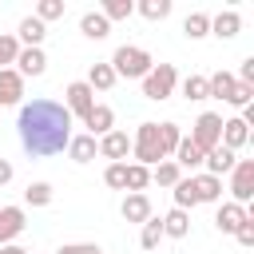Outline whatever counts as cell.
Wrapping results in <instances>:
<instances>
[{"instance_id":"836d02e7","label":"cell","mask_w":254,"mask_h":254,"mask_svg":"<svg viewBox=\"0 0 254 254\" xmlns=\"http://www.w3.org/2000/svg\"><path fill=\"white\" fill-rule=\"evenodd\" d=\"M159 238H163V222L151 214V218L143 222V234H139V242H143V250H155V246H159Z\"/></svg>"},{"instance_id":"ab89813d","label":"cell","mask_w":254,"mask_h":254,"mask_svg":"<svg viewBox=\"0 0 254 254\" xmlns=\"http://www.w3.org/2000/svg\"><path fill=\"white\" fill-rule=\"evenodd\" d=\"M234 238H238V246H242V250H250V246H254V218H246V222L234 230Z\"/></svg>"},{"instance_id":"8d00e7d4","label":"cell","mask_w":254,"mask_h":254,"mask_svg":"<svg viewBox=\"0 0 254 254\" xmlns=\"http://www.w3.org/2000/svg\"><path fill=\"white\" fill-rule=\"evenodd\" d=\"M103 183H107L111 190H127V163H111V167L103 171Z\"/></svg>"},{"instance_id":"484cf974","label":"cell","mask_w":254,"mask_h":254,"mask_svg":"<svg viewBox=\"0 0 254 254\" xmlns=\"http://www.w3.org/2000/svg\"><path fill=\"white\" fill-rule=\"evenodd\" d=\"M91 91H107L111 83H115V71H111V64H91V71H87V79H83Z\"/></svg>"},{"instance_id":"7a4b0ae2","label":"cell","mask_w":254,"mask_h":254,"mask_svg":"<svg viewBox=\"0 0 254 254\" xmlns=\"http://www.w3.org/2000/svg\"><path fill=\"white\" fill-rule=\"evenodd\" d=\"M151 67H155L151 52H143V48H135V44H123V48H115V56H111V71H115V79H119V75H127V79H143Z\"/></svg>"},{"instance_id":"52a82bcc","label":"cell","mask_w":254,"mask_h":254,"mask_svg":"<svg viewBox=\"0 0 254 254\" xmlns=\"http://www.w3.org/2000/svg\"><path fill=\"white\" fill-rule=\"evenodd\" d=\"M64 107H67V115H87L91 107H95V91L83 83V79H75V83H67L64 87Z\"/></svg>"},{"instance_id":"d6a6232c","label":"cell","mask_w":254,"mask_h":254,"mask_svg":"<svg viewBox=\"0 0 254 254\" xmlns=\"http://www.w3.org/2000/svg\"><path fill=\"white\" fill-rule=\"evenodd\" d=\"M175 206H179V210H190V206H198L190 179H179V183H175Z\"/></svg>"},{"instance_id":"3957f363","label":"cell","mask_w":254,"mask_h":254,"mask_svg":"<svg viewBox=\"0 0 254 254\" xmlns=\"http://www.w3.org/2000/svg\"><path fill=\"white\" fill-rule=\"evenodd\" d=\"M131 151H135V163L139 167H159L163 163V147H159V123H139L135 139H131Z\"/></svg>"},{"instance_id":"d6986e66","label":"cell","mask_w":254,"mask_h":254,"mask_svg":"<svg viewBox=\"0 0 254 254\" xmlns=\"http://www.w3.org/2000/svg\"><path fill=\"white\" fill-rule=\"evenodd\" d=\"M190 187H194V198L198 202H218L222 198V179H214V175H194Z\"/></svg>"},{"instance_id":"d4e9b609","label":"cell","mask_w":254,"mask_h":254,"mask_svg":"<svg viewBox=\"0 0 254 254\" xmlns=\"http://www.w3.org/2000/svg\"><path fill=\"white\" fill-rule=\"evenodd\" d=\"M183 36H187V40H202V36H210V16H206V12H190V16L183 20Z\"/></svg>"},{"instance_id":"ee69618b","label":"cell","mask_w":254,"mask_h":254,"mask_svg":"<svg viewBox=\"0 0 254 254\" xmlns=\"http://www.w3.org/2000/svg\"><path fill=\"white\" fill-rule=\"evenodd\" d=\"M0 254H28L24 246H16V242H8V246H0Z\"/></svg>"},{"instance_id":"30bf717a","label":"cell","mask_w":254,"mask_h":254,"mask_svg":"<svg viewBox=\"0 0 254 254\" xmlns=\"http://www.w3.org/2000/svg\"><path fill=\"white\" fill-rule=\"evenodd\" d=\"M99 155L111 159V163H127V155H131V139H127L123 131H107V135L99 139Z\"/></svg>"},{"instance_id":"6da1fadb","label":"cell","mask_w":254,"mask_h":254,"mask_svg":"<svg viewBox=\"0 0 254 254\" xmlns=\"http://www.w3.org/2000/svg\"><path fill=\"white\" fill-rule=\"evenodd\" d=\"M16 131L28 155H60L71 139V115L56 99H32L20 107Z\"/></svg>"},{"instance_id":"60d3db41","label":"cell","mask_w":254,"mask_h":254,"mask_svg":"<svg viewBox=\"0 0 254 254\" xmlns=\"http://www.w3.org/2000/svg\"><path fill=\"white\" fill-rule=\"evenodd\" d=\"M60 254H103L95 242H67V246H60Z\"/></svg>"},{"instance_id":"83f0119b","label":"cell","mask_w":254,"mask_h":254,"mask_svg":"<svg viewBox=\"0 0 254 254\" xmlns=\"http://www.w3.org/2000/svg\"><path fill=\"white\" fill-rule=\"evenodd\" d=\"M131 12H135L131 0H103V8H99V16H103L107 24H111V20H127Z\"/></svg>"},{"instance_id":"7bdbcfd3","label":"cell","mask_w":254,"mask_h":254,"mask_svg":"<svg viewBox=\"0 0 254 254\" xmlns=\"http://www.w3.org/2000/svg\"><path fill=\"white\" fill-rule=\"evenodd\" d=\"M12 175H16V171H12V163H8V159H0V187H8V183H12Z\"/></svg>"},{"instance_id":"f1b7e54d","label":"cell","mask_w":254,"mask_h":254,"mask_svg":"<svg viewBox=\"0 0 254 254\" xmlns=\"http://www.w3.org/2000/svg\"><path fill=\"white\" fill-rule=\"evenodd\" d=\"M179 139H183L179 123H159V147H163V159H167V155H175Z\"/></svg>"},{"instance_id":"4316f807","label":"cell","mask_w":254,"mask_h":254,"mask_svg":"<svg viewBox=\"0 0 254 254\" xmlns=\"http://www.w3.org/2000/svg\"><path fill=\"white\" fill-rule=\"evenodd\" d=\"M135 12H139L143 20H167V16H171V0H139Z\"/></svg>"},{"instance_id":"7402d4cb","label":"cell","mask_w":254,"mask_h":254,"mask_svg":"<svg viewBox=\"0 0 254 254\" xmlns=\"http://www.w3.org/2000/svg\"><path fill=\"white\" fill-rule=\"evenodd\" d=\"M79 32H83L87 40H107V36H111V24H107L99 12H83V20H79Z\"/></svg>"},{"instance_id":"5b68a950","label":"cell","mask_w":254,"mask_h":254,"mask_svg":"<svg viewBox=\"0 0 254 254\" xmlns=\"http://www.w3.org/2000/svg\"><path fill=\"white\" fill-rule=\"evenodd\" d=\"M202 155L206 151H214L218 147V139H222V115H214V111H202L198 119H194V127H190V135H187Z\"/></svg>"},{"instance_id":"277c9868","label":"cell","mask_w":254,"mask_h":254,"mask_svg":"<svg viewBox=\"0 0 254 254\" xmlns=\"http://www.w3.org/2000/svg\"><path fill=\"white\" fill-rule=\"evenodd\" d=\"M175 83H179V71H175V64H155L147 75H143V95L147 99H167L171 91H175Z\"/></svg>"},{"instance_id":"74e56055","label":"cell","mask_w":254,"mask_h":254,"mask_svg":"<svg viewBox=\"0 0 254 254\" xmlns=\"http://www.w3.org/2000/svg\"><path fill=\"white\" fill-rule=\"evenodd\" d=\"M16 56H20V40L16 36H0V67L16 64Z\"/></svg>"},{"instance_id":"b9f144b4","label":"cell","mask_w":254,"mask_h":254,"mask_svg":"<svg viewBox=\"0 0 254 254\" xmlns=\"http://www.w3.org/2000/svg\"><path fill=\"white\" fill-rule=\"evenodd\" d=\"M238 83H254V56H246L242 60V67H238V75H234Z\"/></svg>"},{"instance_id":"e575fe53","label":"cell","mask_w":254,"mask_h":254,"mask_svg":"<svg viewBox=\"0 0 254 254\" xmlns=\"http://www.w3.org/2000/svg\"><path fill=\"white\" fill-rule=\"evenodd\" d=\"M64 8H67L64 0H40V4H36V20H40V24L60 20V16H64Z\"/></svg>"},{"instance_id":"4fadbf2b","label":"cell","mask_w":254,"mask_h":254,"mask_svg":"<svg viewBox=\"0 0 254 254\" xmlns=\"http://www.w3.org/2000/svg\"><path fill=\"white\" fill-rule=\"evenodd\" d=\"M202 163H206V175H214V179H222V175H230V171H234V163H238V155H234V151H226V147L218 143L214 151H206V159H202Z\"/></svg>"},{"instance_id":"d590c367","label":"cell","mask_w":254,"mask_h":254,"mask_svg":"<svg viewBox=\"0 0 254 254\" xmlns=\"http://www.w3.org/2000/svg\"><path fill=\"white\" fill-rule=\"evenodd\" d=\"M183 95H187L190 103L206 99V75H187V79H183Z\"/></svg>"},{"instance_id":"1f68e13d","label":"cell","mask_w":254,"mask_h":254,"mask_svg":"<svg viewBox=\"0 0 254 254\" xmlns=\"http://www.w3.org/2000/svg\"><path fill=\"white\" fill-rule=\"evenodd\" d=\"M24 202H28V206H48V202H52V187H48V183H28Z\"/></svg>"},{"instance_id":"ba28073f","label":"cell","mask_w":254,"mask_h":254,"mask_svg":"<svg viewBox=\"0 0 254 254\" xmlns=\"http://www.w3.org/2000/svg\"><path fill=\"white\" fill-rule=\"evenodd\" d=\"M83 127H87V135H91V139H95V135L103 139L107 131H115V111H111L107 103H95V107L83 115Z\"/></svg>"},{"instance_id":"7c38bea8","label":"cell","mask_w":254,"mask_h":254,"mask_svg":"<svg viewBox=\"0 0 254 254\" xmlns=\"http://www.w3.org/2000/svg\"><path fill=\"white\" fill-rule=\"evenodd\" d=\"M246 218H250V210H246V206H238V202H222V206H218V214H214V226H218L222 234H234Z\"/></svg>"},{"instance_id":"4dcf8cb0","label":"cell","mask_w":254,"mask_h":254,"mask_svg":"<svg viewBox=\"0 0 254 254\" xmlns=\"http://www.w3.org/2000/svg\"><path fill=\"white\" fill-rule=\"evenodd\" d=\"M147 183H151V171L139 167V163H127V190H131V194H143Z\"/></svg>"},{"instance_id":"44dd1931","label":"cell","mask_w":254,"mask_h":254,"mask_svg":"<svg viewBox=\"0 0 254 254\" xmlns=\"http://www.w3.org/2000/svg\"><path fill=\"white\" fill-rule=\"evenodd\" d=\"M159 222H163V234H171V238H187V234H190V214L179 210V206H175L171 214H163Z\"/></svg>"},{"instance_id":"ffe728a7","label":"cell","mask_w":254,"mask_h":254,"mask_svg":"<svg viewBox=\"0 0 254 254\" xmlns=\"http://www.w3.org/2000/svg\"><path fill=\"white\" fill-rule=\"evenodd\" d=\"M119 214H123L127 222H147V218H151V198H147V194H127L123 206H119Z\"/></svg>"},{"instance_id":"2e32d148","label":"cell","mask_w":254,"mask_h":254,"mask_svg":"<svg viewBox=\"0 0 254 254\" xmlns=\"http://www.w3.org/2000/svg\"><path fill=\"white\" fill-rule=\"evenodd\" d=\"M210 32H214L218 40H234V36L242 32V16H238L234 8H226V12H218V16L210 20Z\"/></svg>"},{"instance_id":"603a6c76","label":"cell","mask_w":254,"mask_h":254,"mask_svg":"<svg viewBox=\"0 0 254 254\" xmlns=\"http://www.w3.org/2000/svg\"><path fill=\"white\" fill-rule=\"evenodd\" d=\"M202 159H206V155H202L190 139H179V147H175V167H179V171H183V167L194 171V167H202Z\"/></svg>"},{"instance_id":"f35d334b","label":"cell","mask_w":254,"mask_h":254,"mask_svg":"<svg viewBox=\"0 0 254 254\" xmlns=\"http://www.w3.org/2000/svg\"><path fill=\"white\" fill-rule=\"evenodd\" d=\"M230 103H234V107H250V103H254V83H238L234 95H230Z\"/></svg>"},{"instance_id":"8fae6325","label":"cell","mask_w":254,"mask_h":254,"mask_svg":"<svg viewBox=\"0 0 254 254\" xmlns=\"http://www.w3.org/2000/svg\"><path fill=\"white\" fill-rule=\"evenodd\" d=\"M24 206H0V246H8L16 234H24Z\"/></svg>"},{"instance_id":"f546056e","label":"cell","mask_w":254,"mask_h":254,"mask_svg":"<svg viewBox=\"0 0 254 254\" xmlns=\"http://www.w3.org/2000/svg\"><path fill=\"white\" fill-rule=\"evenodd\" d=\"M151 179H155L159 187H175V183L183 179V171L175 167V159H163V163H159V167L151 171Z\"/></svg>"},{"instance_id":"9c48e42d","label":"cell","mask_w":254,"mask_h":254,"mask_svg":"<svg viewBox=\"0 0 254 254\" xmlns=\"http://www.w3.org/2000/svg\"><path fill=\"white\" fill-rule=\"evenodd\" d=\"M24 99V75L16 67H0V107H12Z\"/></svg>"},{"instance_id":"8992f818","label":"cell","mask_w":254,"mask_h":254,"mask_svg":"<svg viewBox=\"0 0 254 254\" xmlns=\"http://www.w3.org/2000/svg\"><path fill=\"white\" fill-rule=\"evenodd\" d=\"M230 202H238V206H246L250 198H254V159H238L234 163V171H230Z\"/></svg>"},{"instance_id":"5bb4252c","label":"cell","mask_w":254,"mask_h":254,"mask_svg":"<svg viewBox=\"0 0 254 254\" xmlns=\"http://www.w3.org/2000/svg\"><path fill=\"white\" fill-rule=\"evenodd\" d=\"M44 67H48L44 48H20V56H16V71L20 75H44Z\"/></svg>"},{"instance_id":"cb8c5ba5","label":"cell","mask_w":254,"mask_h":254,"mask_svg":"<svg viewBox=\"0 0 254 254\" xmlns=\"http://www.w3.org/2000/svg\"><path fill=\"white\" fill-rule=\"evenodd\" d=\"M44 36H48V28H44L36 16H24V20H20V44L40 48V44H44Z\"/></svg>"},{"instance_id":"9a60e30c","label":"cell","mask_w":254,"mask_h":254,"mask_svg":"<svg viewBox=\"0 0 254 254\" xmlns=\"http://www.w3.org/2000/svg\"><path fill=\"white\" fill-rule=\"evenodd\" d=\"M226 151H238V147H246L250 143V127L242 123V119H222V139H218Z\"/></svg>"},{"instance_id":"e0dca14e","label":"cell","mask_w":254,"mask_h":254,"mask_svg":"<svg viewBox=\"0 0 254 254\" xmlns=\"http://www.w3.org/2000/svg\"><path fill=\"white\" fill-rule=\"evenodd\" d=\"M234 87H238V79H234L230 71H214V75L206 79V99H222V103H230Z\"/></svg>"},{"instance_id":"ac0fdd59","label":"cell","mask_w":254,"mask_h":254,"mask_svg":"<svg viewBox=\"0 0 254 254\" xmlns=\"http://www.w3.org/2000/svg\"><path fill=\"white\" fill-rule=\"evenodd\" d=\"M95 151H99V143H95L91 135H71V139H67V159H71V163H91Z\"/></svg>"}]
</instances>
